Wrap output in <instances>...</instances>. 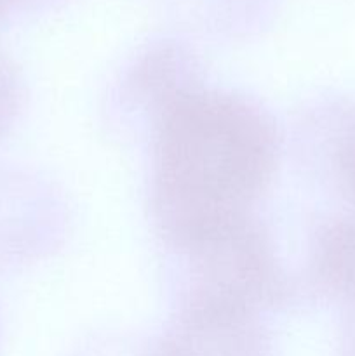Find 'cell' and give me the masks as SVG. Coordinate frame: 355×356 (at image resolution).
Segmentation results:
<instances>
[{
  "label": "cell",
  "instance_id": "277c9868",
  "mask_svg": "<svg viewBox=\"0 0 355 356\" xmlns=\"http://www.w3.org/2000/svg\"><path fill=\"white\" fill-rule=\"evenodd\" d=\"M317 261L326 284L355 302V212L324 233Z\"/></svg>",
  "mask_w": 355,
  "mask_h": 356
},
{
  "label": "cell",
  "instance_id": "7a4b0ae2",
  "mask_svg": "<svg viewBox=\"0 0 355 356\" xmlns=\"http://www.w3.org/2000/svg\"><path fill=\"white\" fill-rule=\"evenodd\" d=\"M195 277L191 292L214 296L247 308L277 301L282 273L274 247L251 214L230 219L180 249Z\"/></svg>",
  "mask_w": 355,
  "mask_h": 356
},
{
  "label": "cell",
  "instance_id": "6da1fadb",
  "mask_svg": "<svg viewBox=\"0 0 355 356\" xmlns=\"http://www.w3.org/2000/svg\"><path fill=\"white\" fill-rule=\"evenodd\" d=\"M278 163L275 125L260 108L218 90L183 87L157 106L153 207L178 250L249 209Z\"/></svg>",
  "mask_w": 355,
  "mask_h": 356
},
{
  "label": "cell",
  "instance_id": "8992f818",
  "mask_svg": "<svg viewBox=\"0 0 355 356\" xmlns=\"http://www.w3.org/2000/svg\"><path fill=\"white\" fill-rule=\"evenodd\" d=\"M338 165H340V174L347 184V190L355 197V132H352L341 145Z\"/></svg>",
  "mask_w": 355,
  "mask_h": 356
},
{
  "label": "cell",
  "instance_id": "3957f363",
  "mask_svg": "<svg viewBox=\"0 0 355 356\" xmlns=\"http://www.w3.org/2000/svg\"><path fill=\"white\" fill-rule=\"evenodd\" d=\"M256 309L190 292L153 356H265Z\"/></svg>",
  "mask_w": 355,
  "mask_h": 356
},
{
  "label": "cell",
  "instance_id": "5b68a950",
  "mask_svg": "<svg viewBox=\"0 0 355 356\" xmlns=\"http://www.w3.org/2000/svg\"><path fill=\"white\" fill-rule=\"evenodd\" d=\"M23 87L16 66L0 51V141L7 136L19 115Z\"/></svg>",
  "mask_w": 355,
  "mask_h": 356
}]
</instances>
